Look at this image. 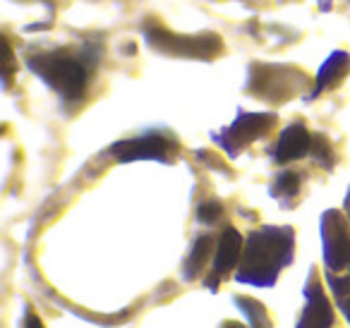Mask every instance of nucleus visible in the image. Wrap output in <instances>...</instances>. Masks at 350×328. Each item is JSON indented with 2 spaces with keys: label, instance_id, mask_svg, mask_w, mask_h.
<instances>
[{
  "label": "nucleus",
  "instance_id": "nucleus-1",
  "mask_svg": "<svg viewBox=\"0 0 350 328\" xmlns=\"http://www.w3.org/2000/svg\"><path fill=\"white\" fill-rule=\"evenodd\" d=\"M293 256V230L291 228H259L252 232L240 261L238 280L252 285H273L283 266Z\"/></svg>",
  "mask_w": 350,
  "mask_h": 328
},
{
  "label": "nucleus",
  "instance_id": "nucleus-2",
  "mask_svg": "<svg viewBox=\"0 0 350 328\" xmlns=\"http://www.w3.org/2000/svg\"><path fill=\"white\" fill-rule=\"evenodd\" d=\"M29 70L58 92L65 101H77L87 89V68L82 60L65 53H39L27 60Z\"/></svg>",
  "mask_w": 350,
  "mask_h": 328
},
{
  "label": "nucleus",
  "instance_id": "nucleus-3",
  "mask_svg": "<svg viewBox=\"0 0 350 328\" xmlns=\"http://www.w3.org/2000/svg\"><path fill=\"white\" fill-rule=\"evenodd\" d=\"M146 44L163 55H175V58H197L209 60L224 51V41L216 34H197V36H180L170 34L159 27H146L144 29Z\"/></svg>",
  "mask_w": 350,
  "mask_h": 328
},
{
  "label": "nucleus",
  "instance_id": "nucleus-4",
  "mask_svg": "<svg viewBox=\"0 0 350 328\" xmlns=\"http://www.w3.org/2000/svg\"><path fill=\"white\" fill-rule=\"evenodd\" d=\"M305 87V77L291 68H276V65H254L247 89L254 96L271 103H283L295 96V92Z\"/></svg>",
  "mask_w": 350,
  "mask_h": 328
},
{
  "label": "nucleus",
  "instance_id": "nucleus-5",
  "mask_svg": "<svg viewBox=\"0 0 350 328\" xmlns=\"http://www.w3.org/2000/svg\"><path fill=\"white\" fill-rule=\"evenodd\" d=\"M273 125H276V115L273 113H240L238 120L230 127H226L221 135H216L214 139L230 156H238L247 144L262 139L267 132H271Z\"/></svg>",
  "mask_w": 350,
  "mask_h": 328
},
{
  "label": "nucleus",
  "instance_id": "nucleus-6",
  "mask_svg": "<svg viewBox=\"0 0 350 328\" xmlns=\"http://www.w3.org/2000/svg\"><path fill=\"white\" fill-rule=\"evenodd\" d=\"M170 151H175V144L163 135H144L137 137L130 141H118L111 149V154L116 156L122 163H130V161H161V163H168Z\"/></svg>",
  "mask_w": 350,
  "mask_h": 328
},
{
  "label": "nucleus",
  "instance_id": "nucleus-7",
  "mask_svg": "<svg viewBox=\"0 0 350 328\" xmlns=\"http://www.w3.org/2000/svg\"><path fill=\"white\" fill-rule=\"evenodd\" d=\"M321 235H324V261L331 271L345 269L350 264V237L343 228V218L338 211H329L321 223Z\"/></svg>",
  "mask_w": 350,
  "mask_h": 328
},
{
  "label": "nucleus",
  "instance_id": "nucleus-8",
  "mask_svg": "<svg viewBox=\"0 0 350 328\" xmlns=\"http://www.w3.org/2000/svg\"><path fill=\"white\" fill-rule=\"evenodd\" d=\"M305 312H302V318L297 323V328H331L334 326V309H331L329 299H326L324 290H321V283L317 278V271H312V278L305 288Z\"/></svg>",
  "mask_w": 350,
  "mask_h": 328
},
{
  "label": "nucleus",
  "instance_id": "nucleus-9",
  "mask_svg": "<svg viewBox=\"0 0 350 328\" xmlns=\"http://www.w3.org/2000/svg\"><path fill=\"white\" fill-rule=\"evenodd\" d=\"M243 259V237L235 228H226L224 235L219 240V249H216L214 259V273L209 278H214L211 290H216V280H221L224 275H228L230 271L238 266V261Z\"/></svg>",
  "mask_w": 350,
  "mask_h": 328
},
{
  "label": "nucleus",
  "instance_id": "nucleus-10",
  "mask_svg": "<svg viewBox=\"0 0 350 328\" xmlns=\"http://www.w3.org/2000/svg\"><path fill=\"white\" fill-rule=\"evenodd\" d=\"M312 149V135L307 132L305 125L295 122V125L286 127L273 151V161L276 163H291V161L302 159L305 154H310Z\"/></svg>",
  "mask_w": 350,
  "mask_h": 328
},
{
  "label": "nucleus",
  "instance_id": "nucleus-11",
  "mask_svg": "<svg viewBox=\"0 0 350 328\" xmlns=\"http://www.w3.org/2000/svg\"><path fill=\"white\" fill-rule=\"evenodd\" d=\"M350 72V55L343 51H336L324 65H321L319 74H317V87H314V96H319L324 89H331Z\"/></svg>",
  "mask_w": 350,
  "mask_h": 328
},
{
  "label": "nucleus",
  "instance_id": "nucleus-12",
  "mask_svg": "<svg viewBox=\"0 0 350 328\" xmlns=\"http://www.w3.org/2000/svg\"><path fill=\"white\" fill-rule=\"evenodd\" d=\"M211 247H214V240H211L209 235L197 237L195 245H192L190 256H187V261H185V269H183L185 280H192L202 273V269H204L206 261H209V256H211Z\"/></svg>",
  "mask_w": 350,
  "mask_h": 328
},
{
  "label": "nucleus",
  "instance_id": "nucleus-13",
  "mask_svg": "<svg viewBox=\"0 0 350 328\" xmlns=\"http://www.w3.org/2000/svg\"><path fill=\"white\" fill-rule=\"evenodd\" d=\"M235 304L247 314L250 318V328H271V318H269V309L262 302L252 297H235Z\"/></svg>",
  "mask_w": 350,
  "mask_h": 328
},
{
  "label": "nucleus",
  "instance_id": "nucleus-14",
  "mask_svg": "<svg viewBox=\"0 0 350 328\" xmlns=\"http://www.w3.org/2000/svg\"><path fill=\"white\" fill-rule=\"evenodd\" d=\"M300 187H302V180H300V175L295 173V170H286V173H281L276 180H273V184H271V194L276 199H293V197H297V192H300Z\"/></svg>",
  "mask_w": 350,
  "mask_h": 328
},
{
  "label": "nucleus",
  "instance_id": "nucleus-15",
  "mask_svg": "<svg viewBox=\"0 0 350 328\" xmlns=\"http://www.w3.org/2000/svg\"><path fill=\"white\" fill-rule=\"evenodd\" d=\"M312 159L317 161V163L321 165V168H334L336 163V154L334 149H331L329 139H326L324 135H314L312 137V149H310Z\"/></svg>",
  "mask_w": 350,
  "mask_h": 328
},
{
  "label": "nucleus",
  "instance_id": "nucleus-16",
  "mask_svg": "<svg viewBox=\"0 0 350 328\" xmlns=\"http://www.w3.org/2000/svg\"><path fill=\"white\" fill-rule=\"evenodd\" d=\"M221 216H224V206H221L219 202H206L197 208V218H200L202 223H216Z\"/></svg>",
  "mask_w": 350,
  "mask_h": 328
},
{
  "label": "nucleus",
  "instance_id": "nucleus-17",
  "mask_svg": "<svg viewBox=\"0 0 350 328\" xmlns=\"http://www.w3.org/2000/svg\"><path fill=\"white\" fill-rule=\"evenodd\" d=\"M331 290L338 299H348L350 297V278H338V275H326Z\"/></svg>",
  "mask_w": 350,
  "mask_h": 328
},
{
  "label": "nucleus",
  "instance_id": "nucleus-18",
  "mask_svg": "<svg viewBox=\"0 0 350 328\" xmlns=\"http://www.w3.org/2000/svg\"><path fill=\"white\" fill-rule=\"evenodd\" d=\"M25 328H44V323H41L39 316H34V314L27 309V316H25Z\"/></svg>",
  "mask_w": 350,
  "mask_h": 328
},
{
  "label": "nucleus",
  "instance_id": "nucleus-19",
  "mask_svg": "<svg viewBox=\"0 0 350 328\" xmlns=\"http://www.w3.org/2000/svg\"><path fill=\"white\" fill-rule=\"evenodd\" d=\"M338 304H340V312H343L345 318L350 321V297L348 299H338Z\"/></svg>",
  "mask_w": 350,
  "mask_h": 328
},
{
  "label": "nucleus",
  "instance_id": "nucleus-20",
  "mask_svg": "<svg viewBox=\"0 0 350 328\" xmlns=\"http://www.w3.org/2000/svg\"><path fill=\"white\" fill-rule=\"evenodd\" d=\"M221 328H245L243 323H238V321H224L221 323Z\"/></svg>",
  "mask_w": 350,
  "mask_h": 328
},
{
  "label": "nucleus",
  "instance_id": "nucleus-21",
  "mask_svg": "<svg viewBox=\"0 0 350 328\" xmlns=\"http://www.w3.org/2000/svg\"><path fill=\"white\" fill-rule=\"evenodd\" d=\"M345 208H348V218H350V189H348V197H345Z\"/></svg>",
  "mask_w": 350,
  "mask_h": 328
}]
</instances>
